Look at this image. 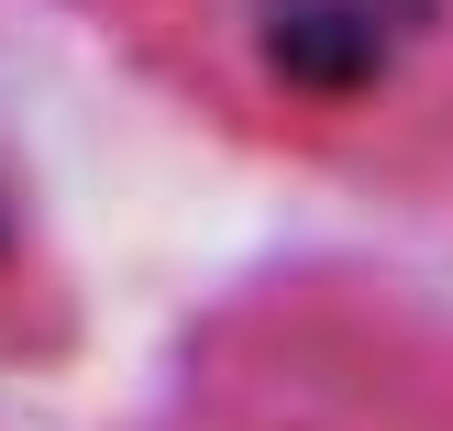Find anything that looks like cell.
Returning <instances> with one entry per match:
<instances>
[{"label": "cell", "instance_id": "1", "mask_svg": "<svg viewBox=\"0 0 453 431\" xmlns=\"http://www.w3.org/2000/svg\"><path fill=\"white\" fill-rule=\"evenodd\" d=\"M265 66H277V89H310V100H365L376 78H388V12L376 0H265L255 22Z\"/></svg>", "mask_w": 453, "mask_h": 431}, {"label": "cell", "instance_id": "2", "mask_svg": "<svg viewBox=\"0 0 453 431\" xmlns=\"http://www.w3.org/2000/svg\"><path fill=\"white\" fill-rule=\"evenodd\" d=\"M12 255H22V211H12V189H0V277H12Z\"/></svg>", "mask_w": 453, "mask_h": 431}]
</instances>
